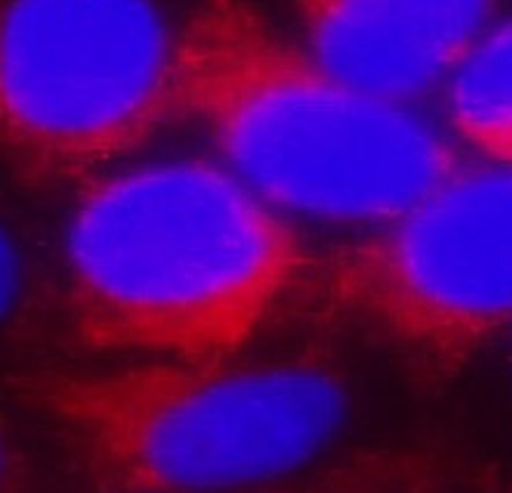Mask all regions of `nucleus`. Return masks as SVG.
I'll list each match as a JSON object with an SVG mask.
<instances>
[{
    "label": "nucleus",
    "mask_w": 512,
    "mask_h": 493,
    "mask_svg": "<svg viewBox=\"0 0 512 493\" xmlns=\"http://www.w3.org/2000/svg\"><path fill=\"white\" fill-rule=\"evenodd\" d=\"M309 257L230 169L130 167L91 186L65 227L70 325L98 352L223 362L290 311Z\"/></svg>",
    "instance_id": "f257e3e1"
},
{
    "label": "nucleus",
    "mask_w": 512,
    "mask_h": 493,
    "mask_svg": "<svg viewBox=\"0 0 512 493\" xmlns=\"http://www.w3.org/2000/svg\"><path fill=\"white\" fill-rule=\"evenodd\" d=\"M174 119L276 211L373 225L462 165L411 105L339 82L253 0H197L174 38Z\"/></svg>",
    "instance_id": "f03ea898"
},
{
    "label": "nucleus",
    "mask_w": 512,
    "mask_h": 493,
    "mask_svg": "<svg viewBox=\"0 0 512 493\" xmlns=\"http://www.w3.org/2000/svg\"><path fill=\"white\" fill-rule=\"evenodd\" d=\"M28 399L95 468L144 493H253L332 452L353 394L309 357L54 373Z\"/></svg>",
    "instance_id": "7ed1b4c3"
},
{
    "label": "nucleus",
    "mask_w": 512,
    "mask_h": 493,
    "mask_svg": "<svg viewBox=\"0 0 512 493\" xmlns=\"http://www.w3.org/2000/svg\"><path fill=\"white\" fill-rule=\"evenodd\" d=\"M292 311L452 375L512 334V167L462 163L397 216L311 253Z\"/></svg>",
    "instance_id": "20e7f679"
},
{
    "label": "nucleus",
    "mask_w": 512,
    "mask_h": 493,
    "mask_svg": "<svg viewBox=\"0 0 512 493\" xmlns=\"http://www.w3.org/2000/svg\"><path fill=\"white\" fill-rule=\"evenodd\" d=\"M174 38L156 0H0V167L84 179L174 121Z\"/></svg>",
    "instance_id": "39448f33"
},
{
    "label": "nucleus",
    "mask_w": 512,
    "mask_h": 493,
    "mask_svg": "<svg viewBox=\"0 0 512 493\" xmlns=\"http://www.w3.org/2000/svg\"><path fill=\"white\" fill-rule=\"evenodd\" d=\"M295 40L339 82L411 105L494 26L496 0H288Z\"/></svg>",
    "instance_id": "423d86ee"
},
{
    "label": "nucleus",
    "mask_w": 512,
    "mask_h": 493,
    "mask_svg": "<svg viewBox=\"0 0 512 493\" xmlns=\"http://www.w3.org/2000/svg\"><path fill=\"white\" fill-rule=\"evenodd\" d=\"M443 98L450 130L485 160L512 167V17L482 35Z\"/></svg>",
    "instance_id": "0eeeda50"
},
{
    "label": "nucleus",
    "mask_w": 512,
    "mask_h": 493,
    "mask_svg": "<svg viewBox=\"0 0 512 493\" xmlns=\"http://www.w3.org/2000/svg\"><path fill=\"white\" fill-rule=\"evenodd\" d=\"M443 456L411 447L329 452L288 480L253 493H441Z\"/></svg>",
    "instance_id": "6e6552de"
},
{
    "label": "nucleus",
    "mask_w": 512,
    "mask_h": 493,
    "mask_svg": "<svg viewBox=\"0 0 512 493\" xmlns=\"http://www.w3.org/2000/svg\"><path fill=\"white\" fill-rule=\"evenodd\" d=\"M441 493H512V473L496 466L466 463L443 456Z\"/></svg>",
    "instance_id": "1a4fd4ad"
},
{
    "label": "nucleus",
    "mask_w": 512,
    "mask_h": 493,
    "mask_svg": "<svg viewBox=\"0 0 512 493\" xmlns=\"http://www.w3.org/2000/svg\"><path fill=\"white\" fill-rule=\"evenodd\" d=\"M24 292V262L10 232L0 225V325L17 311Z\"/></svg>",
    "instance_id": "9d476101"
},
{
    "label": "nucleus",
    "mask_w": 512,
    "mask_h": 493,
    "mask_svg": "<svg viewBox=\"0 0 512 493\" xmlns=\"http://www.w3.org/2000/svg\"><path fill=\"white\" fill-rule=\"evenodd\" d=\"M21 477L10 438L0 429V493H19Z\"/></svg>",
    "instance_id": "9b49d317"
}]
</instances>
